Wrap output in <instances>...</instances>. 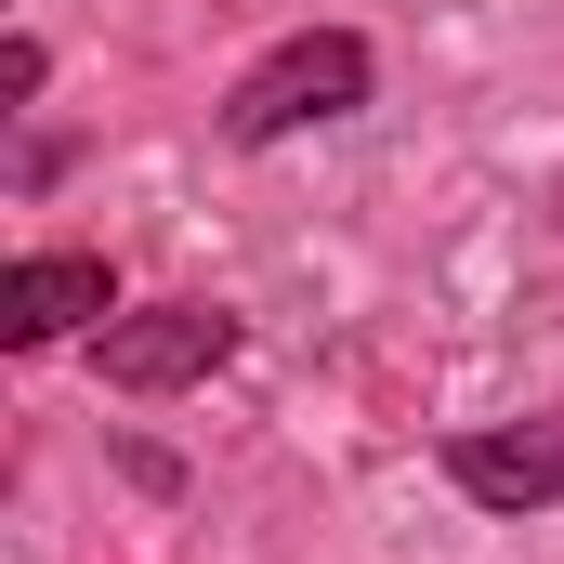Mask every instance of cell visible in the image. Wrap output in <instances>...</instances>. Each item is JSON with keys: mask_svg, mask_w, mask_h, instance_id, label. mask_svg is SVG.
I'll return each mask as SVG.
<instances>
[{"mask_svg": "<svg viewBox=\"0 0 564 564\" xmlns=\"http://www.w3.org/2000/svg\"><path fill=\"white\" fill-rule=\"evenodd\" d=\"M446 486H459V499H486V512H552V499H564V421L459 433V446H446Z\"/></svg>", "mask_w": 564, "mask_h": 564, "instance_id": "4", "label": "cell"}, {"mask_svg": "<svg viewBox=\"0 0 564 564\" xmlns=\"http://www.w3.org/2000/svg\"><path fill=\"white\" fill-rule=\"evenodd\" d=\"M237 355V315L224 302H144V315H106L93 328V368L119 381V394H184V381H210Z\"/></svg>", "mask_w": 564, "mask_h": 564, "instance_id": "2", "label": "cell"}, {"mask_svg": "<svg viewBox=\"0 0 564 564\" xmlns=\"http://www.w3.org/2000/svg\"><path fill=\"white\" fill-rule=\"evenodd\" d=\"M368 40L355 26H289L276 53L224 93V144H289V132H315V119H355L368 106Z\"/></svg>", "mask_w": 564, "mask_h": 564, "instance_id": "1", "label": "cell"}, {"mask_svg": "<svg viewBox=\"0 0 564 564\" xmlns=\"http://www.w3.org/2000/svg\"><path fill=\"white\" fill-rule=\"evenodd\" d=\"M79 315H119V276H106L93 250H26V263H13V289H0V341H13V355L66 341Z\"/></svg>", "mask_w": 564, "mask_h": 564, "instance_id": "3", "label": "cell"}, {"mask_svg": "<svg viewBox=\"0 0 564 564\" xmlns=\"http://www.w3.org/2000/svg\"><path fill=\"white\" fill-rule=\"evenodd\" d=\"M40 79H53V53L13 26V40H0V106H40Z\"/></svg>", "mask_w": 564, "mask_h": 564, "instance_id": "5", "label": "cell"}]
</instances>
